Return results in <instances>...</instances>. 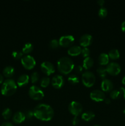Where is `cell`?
I'll list each match as a JSON object with an SVG mask.
<instances>
[{
  "label": "cell",
  "mask_w": 125,
  "mask_h": 126,
  "mask_svg": "<svg viewBox=\"0 0 125 126\" xmlns=\"http://www.w3.org/2000/svg\"><path fill=\"white\" fill-rule=\"evenodd\" d=\"M1 126H13L12 123H9V122H6V123H2V125Z\"/></svg>",
  "instance_id": "cell-38"
},
{
  "label": "cell",
  "mask_w": 125,
  "mask_h": 126,
  "mask_svg": "<svg viewBox=\"0 0 125 126\" xmlns=\"http://www.w3.org/2000/svg\"><path fill=\"white\" fill-rule=\"evenodd\" d=\"M100 87L103 92H110L113 88V84L110 79L105 78L102 81L101 84H100Z\"/></svg>",
  "instance_id": "cell-14"
},
{
  "label": "cell",
  "mask_w": 125,
  "mask_h": 126,
  "mask_svg": "<svg viewBox=\"0 0 125 126\" xmlns=\"http://www.w3.org/2000/svg\"><path fill=\"white\" fill-rule=\"evenodd\" d=\"M94 64V60L90 57L85 58L83 62V68L85 70H89L92 66H93Z\"/></svg>",
  "instance_id": "cell-21"
},
{
  "label": "cell",
  "mask_w": 125,
  "mask_h": 126,
  "mask_svg": "<svg viewBox=\"0 0 125 126\" xmlns=\"http://www.w3.org/2000/svg\"><path fill=\"white\" fill-rule=\"evenodd\" d=\"M4 76L6 78H11L14 75L15 69L12 66H7L4 68L2 71Z\"/></svg>",
  "instance_id": "cell-20"
},
{
  "label": "cell",
  "mask_w": 125,
  "mask_h": 126,
  "mask_svg": "<svg viewBox=\"0 0 125 126\" xmlns=\"http://www.w3.org/2000/svg\"><path fill=\"white\" fill-rule=\"evenodd\" d=\"M83 66H82L81 65H77V66H74V70L77 73L80 74L83 71Z\"/></svg>",
  "instance_id": "cell-35"
},
{
  "label": "cell",
  "mask_w": 125,
  "mask_h": 126,
  "mask_svg": "<svg viewBox=\"0 0 125 126\" xmlns=\"http://www.w3.org/2000/svg\"><path fill=\"white\" fill-rule=\"evenodd\" d=\"M104 101L105 102V103H106V104H110V102H111V101H110V99L109 98H105Z\"/></svg>",
  "instance_id": "cell-40"
},
{
  "label": "cell",
  "mask_w": 125,
  "mask_h": 126,
  "mask_svg": "<svg viewBox=\"0 0 125 126\" xmlns=\"http://www.w3.org/2000/svg\"><path fill=\"white\" fill-rule=\"evenodd\" d=\"M28 94L30 98L34 100H40L44 97V93L42 90L39 88L38 86L34 85L30 87Z\"/></svg>",
  "instance_id": "cell-5"
},
{
  "label": "cell",
  "mask_w": 125,
  "mask_h": 126,
  "mask_svg": "<svg viewBox=\"0 0 125 126\" xmlns=\"http://www.w3.org/2000/svg\"><path fill=\"white\" fill-rule=\"evenodd\" d=\"M93 41V37L89 34H85L80 37L79 40L80 44L83 47H87L91 45Z\"/></svg>",
  "instance_id": "cell-13"
},
{
  "label": "cell",
  "mask_w": 125,
  "mask_h": 126,
  "mask_svg": "<svg viewBox=\"0 0 125 126\" xmlns=\"http://www.w3.org/2000/svg\"><path fill=\"white\" fill-rule=\"evenodd\" d=\"M97 72H98V75L100 76V78H101L102 79H105V77L107 76V71L106 68H104V66H99L98 69H97Z\"/></svg>",
  "instance_id": "cell-25"
},
{
  "label": "cell",
  "mask_w": 125,
  "mask_h": 126,
  "mask_svg": "<svg viewBox=\"0 0 125 126\" xmlns=\"http://www.w3.org/2000/svg\"><path fill=\"white\" fill-rule=\"evenodd\" d=\"M123 96H124V98H125V91L124 92V93H123Z\"/></svg>",
  "instance_id": "cell-43"
},
{
  "label": "cell",
  "mask_w": 125,
  "mask_h": 126,
  "mask_svg": "<svg viewBox=\"0 0 125 126\" xmlns=\"http://www.w3.org/2000/svg\"><path fill=\"white\" fill-rule=\"evenodd\" d=\"M40 69L44 74L48 76L54 73L55 71L54 65L51 62L48 61H45L40 64Z\"/></svg>",
  "instance_id": "cell-10"
},
{
  "label": "cell",
  "mask_w": 125,
  "mask_h": 126,
  "mask_svg": "<svg viewBox=\"0 0 125 126\" xmlns=\"http://www.w3.org/2000/svg\"><path fill=\"white\" fill-rule=\"evenodd\" d=\"M59 44L64 47L71 46L75 41V38L72 35H64L61 36L58 40Z\"/></svg>",
  "instance_id": "cell-9"
},
{
  "label": "cell",
  "mask_w": 125,
  "mask_h": 126,
  "mask_svg": "<svg viewBox=\"0 0 125 126\" xmlns=\"http://www.w3.org/2000/svg\"><path fill=\"white\" fill-rule=\"evenodd\" d=\"M97 2H98V4L99 5V6H102L103 5H104L105 1H104V0H98Z\"/></svg>",
  "instance_id": "cell-39"
},
{
  "label": "cell",
  "mask_w": 125,
  "mask_h": 126,
  "mask_svg": "<svg viewBox=\"0 0 125 126\" xmlns=\"http://www.w3.org/2000/svg\"><path fill=\"white\" fill-rule=\"evenodd\" d=\"M23 53L22 51H20V50H15L12 52V55L15 59L16 60H18V59H21L23 57Z\"/></svg>",
  "instance_id": "cell-31"
},
{
  "label": "cell",
  "mask_w": 125,
  "mask_h": 126,
  "mask_svg": "<svg viewBox=\"0 0 125 126\" xmlns=\"http://www.w3.org/2000/svg\"><path fill=\"white\" fill-rule=\"evenodd\" d=\"M34 116L42 121H49L53 118L54 111L50 105L45 103L38 105L33 110Z\"/></svg>",
  "instance_id": "cell-1"
},
{
  "label": "cell",
  "mask_w": 125,
  "mask_h": 126,
  "mask_svg": "<svg viewBox=\"0 0 125 126\" xmlns=\"http://www.w3.org/2000/svg\"><path fill=\"white\" fill-rule=\"evenodd\" d=\"M33 50V46L31 43H26L24 45V46L23 47V49H22V52L23 54H29L30 52H31Z\"/></svg>",
  "instance_id": "cell-24"
},
{
  "label": "cell",
  "mask_w": 125,
  "mask_h": 126,
  "mask_svg": "<svg viewBox=\"0 0 125 126\" xmlns=\"http://www.w3.org/2000/svg\"><path fill=\"white\" fill-rule=\"evenodd\" d=\"M94 126H100V125H98V124H96V125H94Z\"/></svg>",
  "instance_id": "cell-45"
},
{
  "label": "cell",
  "mask_w": 125,
  "mask_h": 126,
  "mask_svg": "<svg viewBox=\"0 0 125 126\" xmlns=\"http://www.w3.org/2000/svg\"><path fill=\"white\" fill-rule=\"evenodd\" d=\"M79 123V119L77 118V116H74V118L72 120V124L74 126H76Z\"/></svg>",
  "instance_id": "cell-36"
},
{
  "label": "cell",
  "mask_w": 125,
  "mask_h": 126,
  "mask_svg": "<svg viewBox=\"0 0 125 126\" xmlns=\"http://www.w3.org/2000/svg\"><path fill=\"white\" fill-rule=\"evenodd\" d=\"M121 29L123 32L125 33V21L123 22L121 24Z\"/></svg>",
  "instance_id": "cell-37"
},
{
  "label": "cell",
  "mask_w": 125,
  "mask_h": 126,
  "mask_svg": "<svg viewBox=\"0 0 125 126\" xmlns=\"http://www.w3.org/2000/svg\"><path fill=\"white\" fill-rule=\"evenodd\" d=\"M82 48L79 46H72L67 50V54L72 57L77 56L81 54L82 52Z\"/></svg>",
  "instance_id": "cell-17"
},
{
  "label": "cell",
  "mask_w": 125,
  "mask_h": 126,
  "mask_svg": "<svg viewBox=\"0 0 125 126\" xmlns=\"http://www.w3.org/2000/svg\"><path fill=\"white\" fill-rule=\"evenodd\" d=\"M74 63L73 61L67 57H61L57 62L58 70L63 75L69 74L74 68Z\"/></svg>",
  "instance_id": "cell-2"
},
{
  "label": "cell",
  "mask_w": 125,
  "mask_h": 126,
  "mask_svg": "<svg viewBox=\"0 0 125 126\" xmlns=\"http://www.w3.org/2000/svg\"><path fill=\"white\" fill-rule=\"evenodd\" d=\"M121 82H122L123 84L125 85V76H124L123 78H122V81H121Z\"/></svg>",
  "instance_id": "cell-42"
},
{
  "label": "cell",
  "mask_w": 125,
  "mask_h": 126,
  "mask_svg": "<svg viewBox=\"0 0 125 126\" xmlns=\"http://www.w3.org/2000/svg\"><path fill=\"white\" fill-rule=\"evenodd\" d=\"M94 117H95V114L93 112L90 111L85 112L82 114V119H83L85 121H90L94 119Z\"/></svg>",
  "instance_id": "cell-22"
},
{
  "label": "cell",
  "mask_w": 125,
  "mask_h": 126,
  "mask_svg": "<svg viewBox=\"0 0 125 126\" xmlns=\"http://www.w3.org/2000/svg\"><path fill=\"white\" fill-rule=\"evenodd\" d=\"M123 113L125 114V108H124V110H123Z\"/></svg>",
  "instance_id": "cell-44"
},
{
  "label": "cell",
  "mask_w": 125,
  "mask_h": 126,
  "mask_svg": "<svg viewBox=\"0 0 125 126\" xmlns=\"http://www.w3.org/2000/svg\"><path fill=\"white\" fill-rule=\"evenodd\" d=\"M17 89V84L12 79H7L2 82L1 92L4 96H11L15 93Z\"/></svg>",
  "instance_id": "cell-3"
},
{
  "label": "cell",
  "mask_w": 125,
  "mask_h": 126,
  "mask_svg": "<svg viewBox=\"0 0 125 126\" xmlns=\"http://www.w3.org/2000/svg\"><path fill=\"white\" fill-rule=\"evenodd\" d=\"M60 46L59 41L56 39H53L51 40L49 43V46L51 49H56Z\"/></svg>",
  "instance_id": "cell-32"
},
{
  "label": "cell",
  "mask_w": 125,
  "mask_h": 126,
  "mask_svg": "<svg viewBox=\"0 0 125 126\" xmlns=\"http://www.w3.org/2000/svg\"><path fill=\"white\" fill-rule=\"evenodd\" d=\"M81 54L84 58H87L89 57L90 55V50L88 47H84L82 49V52Z\"/></svg>",
  "instance_id": "cell-33"
},
{
  "label": "cell",
  "mask_w": 125,
  "mask_h": 126,
  "mask_svg": "<svg viewBox=\"0 0 125 126\" xmlns=\"http://www.w3.org/2000/svg\"><path fill=\"white\" fill-rule=\"evenodd\" d=\"M125 91V89L124 87H121L120 90H112L110 92V97L112 99H118L121 96V94H123Z\"/></svg>",
  "instance_id": "cell-19"
},
{
  "label": "cell",
  "mask_w": 125,
  "mask_h": 126,
  "mask_svg": "<svg viewBox=\"0 0 125 126\" xmlns=\"http://www.w3.org/2000/svg\"><path fill=\"white\" fill-rule=\"evenodd\" d=\"M68 81L72 84H77L79 82V78L75 75H71L68 77Z\"/></svg>",
  "instance_id": "cell-26"
},
{
  "label": "cell",
  "mask_w": 125,
  "mask_h": 126,
  "mask_svg": "<svg viewBox=\"0 0 125 126\" xmlns=\"http://www.w3.org/2000/svg\"><path fill=\"white\" fill-rule=\"evenodd\" d=\"M107 9L105 7H101L98 11V15L100 18H105L107 15Z\"/></svg>",
  "instance_id": "cell-29"
},
{
  "label": "cell",
  "mask_w": 125,
  "mask_h": 126,
  "mask_svg": "<svg viewBox=\"0 0 125 126\" xmlns=\"http://www.w3.org/2000/svg\"><path fill=\"white\" fill-rule=\"evenodd\" d=\"M90 98L94 102H99L104 101L105 98V95L102 90H94L92 91L89 95Z\"/></svg>",
  "instance_id": "cell-11"
},
{
  "label": "cell",
  "mask_w": 125,
  "mask_h": 126,
  "mask_svg": "<svg viewBox=\"0 0 125 126\" xmlns=\"http://www.w3.org/2000/svg\"><path fill=\"white\" fill-rule=\"evenodd\" d=\"M26 119L25 115L24 113L22 111H17L13 114V118H12V120L16 124H20V123H23Z\"/></svg>",
  "instance_id": "cell-16"
},
{
  "label": "cell",
  "mask_w": 125,
  "mask_h": 126,
  "mask_svg": "<svg viewBox=\"0 0 125 126\" xmlns=\"http://www.w3.org/2000/svg\"><path fill=\"white\" fill-rule=\"evenodd\" d=\"M109 62V57L106 53H102L98 57V63L100 66L107 65Z\"/></svg>",
  "instance_id": "cell-18"
},
{
  "label": "cell",
  "mask_w": 125,
  "mask_h": 126,
  "mask_svg": "<svg viewBox=\"0 0 125 126\" xmlns=\"http://www.w3.org/2000/svg\"><path fill=\"white\" fill-rule=\"evenodd\" d=\"M29 81V76L26 74H22L18 76L17 81V84L19 87H23L28 84Z\"/></svg>",
  "instance_id": "cell-15"
},
{
  "label": "cell",
  "mask_w": 125,
  "mask_h": 126,
  "mask_svg": "<svg viewBox=\"0 0 125 126\" xmlns=\"http://www.w3.org/2000/svg\"><path fill=\"white\" fill-rule=\"evenodd\" d=\"M2 116L5 119H9L12 116V111L10 108H6L3 110L2 113Z\"/></svg>",
  "instance_id": "cell-27"
},
{
  "label": "cell",
  "mask_w": 125,
  "mask_h": 126,
  "mask_svg": "<svg viewBox=\"0 0 125 126\" xmlns=\"http://www.w3.org/2000/svg\"><path fill=\"white\" fill-rule=\"evenodd\" d=\"M107 73L112 76H116L121 72V66L118 63L111 62L107 65Z\"/></svg>",
  "instance_id": "cell-8"
},
{
  "label": "cell",
  "mask_w": 125,
  "mask_h": 126,
  "mask_svg": "<svg viewBox=\"0 0 125 126\" xmlns=\"http://www.w3.org/2000/svg\"><path fill=\"white\" fill-rule=\"evenodd\" d=\"M50 83V79L48 77H43L42 78L40 79V84L42 87H47Z\"/></svg>",
  "instance_id": "cell-28"
},
{
  "label": "cell",
  "mask_w": 125,
  "mask_h": 126,
  "mask_svg": "<svg viewBox=\"0 0 125 126\" xmlns=\"http://www.w3.org/2000/svg\"><path fill=\"white\" fill-rule=\"evenodd\" d=\"M3 76H2V75H1V74H0V84H1L2 83V82H3Z\"/></svg>",
  "instance_id": "cell-41"
},
{
  "label": "cell",
  "mask_w": 125,
  "mask_h": 126,
  "mask_svg": "<svg viewBox=\"0 0 125 126\" xmlns=\"http://www.w3.org/2000/svg\"><path fill=\"white\" fill-rule=\"evenodd\" d=\"M21 63L25 68L27 70H31L36 64L35 59L30 55H26L21 59Z\"/></svg>",
  "instance_id": "cell-7"
},
{
  "label": "cell",
  "mask_w": 125,
  "mask_h": 126,
  "mask_svg": "<svg viewBox=\"0 0 125 126\" xmlns=\"http://www.w3.org/2000/svg\"><path fill=\"white\" fill-rule=\"evenodd\" d=\"M39 74H38V73L36 72V71L33 72V73L31 74V75L30 79L33 84L36 83V82L39 81Z\"/></svg>",
  "instance_id": "cell-30"
},
{
  "label": "cell",
  "mask_w": 125,
  "mask_h": 126,
  "mask_svg": "<svg viewBox=\"0 0 125 126\" xmlns=\"http://www.w3.org/2000/svg\"><path fill=\"white\" fill-rule=\"evenodd\" d=\"M82 81L85 86L91 87L96 82V76L93 73L90 71H87L82 74Z\"/></svg>",
  "instance_id": "cell-4"
},
{
  "label": "cell",
  "mask_w": 125,
  "mask_h": 126,
  "mask_svg": "<svg viewBox=\"0 0 125 126\" xmlns=\"http://www.w3.org/2000/svg\"><path fill=\"white\" fill-rule=\"evenodd\" d=\"M69 111L74 116H78L83 111V107L80 102L77 101H72L70 103L68 107Z\"/></svg>",
  "instance_id": "cell-6"
},
{
  "label": "cell",
  "mask_w": 125,
  "mask_h": 126,
  "mask_svg": "<svg viewBox=\"0 0 125 126\" xmlns=\"http://www.w3.org/2000/svg\"><path fill=\"white\" fill-rule=\"evenodd\" d=\"M51 83L54 88L60 89L63 86L64 84V79L62 76L60 75H56L52 78Z\"/></svg>",
  "instance_id": "cell-12"
},
{
  "label": "cell",
  "mask_w": 125,
  "mask_h": 126,
  "mask_svg": "<svg viewBox=\"0 0 125 126\" xmlns=\"http://www.w3.org/2000/svg\"><path fill=\"white\" fill-rule=\"evenodd\" d=\"M24 114L25 115L26 118H27V119H30L33 118V116H34V113L31 110H26Z\"/></svg>",
  "instance_id": "cell-34"
},
{
  "label": "cell",
  "mask_w": 125,
  "mask_h": 126,
  "mask_svg": "<svg viewBox=\"0 0 125 126\" xmlns=\"http://www.w3.org/2000/svg\"><path fill=\"white\" fill-rule=\"evenodd\" d=\"M108 55H109V59L114 60H117V59H118L119 58H120V52H119V50H118V49H113L109 51Z\"/></svg>",
  "instance_id": "cell-23"
}]
</instances>
